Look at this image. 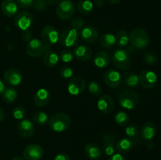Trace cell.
Listing matches in <instances>:
<instances>
[{"mask_svg":"<svg viewBox=\"0 0 161 160\" xmlns=\"http://www.w3.org/2000/svg\"><path fill=\"white\" fill-rule=\"evenodd\" d=\"M17 96H18L17 91L13 87L5 88L4 91H3V93H2L3 100L7 104H10L15 101Z\"/></svg>","mask_w":161,"mask_h":160,"instance_id":"cell-29","label":"cell"},{"mask_svg":"<svg viewBox=\"0 0 161 160\" xmlns=\"http://www.w3.org/2000/svg\"><path fill=\"white\" fill-rule=\"evenodd\" d=\"M60 58H61V60L63 62L70 63L71 61H72L74 58L73 52L71 51L70 50L65 49V50L61 51V54H60Z\"/></svg>","mask_w":161,"mask_h":160,"instance_id":"cell-37","label":"cell"},{"mask_svg":"<svg viewBox=\"0 0 161 160\" xmlns=\"http://www.w3.org/2000/svg\"><path fill=\"white\" fill-rule=\"evenodd\" d=\"M71 123L70 117L63 112L55 113L48 120L49 127L57 133H62L67 130L70 127Z\"/></svg>","mask_w":161,"mask_h":160,"instance_id":"cell-2","label":"cell"},{"mask_svg":"<svg viewBox=\"0 0 161 160\" xmlns=\"http://www.w3.org/2000/svg\"><path fill=\"white\" fill-rule=\"evenodd\" d=\"M107 1L111 4H118V3H120L121 0H107Z\"/></svg>","mask_w":161,"mask_h":160,"instance_id":"cell-50","label":"cell"},{"mask_svg":"<svg viewBox=\"0 0 161 160\" xmlns=\"http://www.w3.org/2000/svg\"><path fill=\"white\" fill-rule=\"evenodd\" d=\"M26 115V111L21 106H17L13 110V116L17 120H22Z\"/></svg>","mask_w":161,"mask_h":160,"instance_id":"cell-36","label":"cell"},{"mask_svg":"<svg viewBox=\"0 0 161 160\" xmlns=\"http://www.w3.org/2000/svg\"><path fill=\"white\" fill-rule=\"evenodd\" d=\"M139 102V96L133 90H125L119 97V103L122 108L131 110L136 108Z\"/></svg>","mask_w":161,"mask_h":160,"instance_id":"cell-6","label":"cell"},{"mask_svg":"<svg viewBox=\"0 0 161 160\" xmlns=\"http://www.w3.org/2000/svg\"><path fill=\"white\" fill-rule=\"evenodd\" d=\"M32 6L36 10L39 11V12H42V11H44L47 9V0H34Z\"/></svg>","mask_w":161,"mask_h":160,"instance_id":"cell-39","label":"cell"},{"mask_svg":"<svg viewBox=\"0 0 161 160\" xmlns=\"http://www.w3.org/2000/svg\"><path fill=\"white\" fill-rule=\"evenodd\" d=\"M3 13L7 17H14L18 12V5L15 0H3L1 6Z\"/></svg>","mask_w":161,"mask_h":160,"instance_id":"cell-21","label":"cell"},{"mask_svg":"<svg viewBox=\"0 0 161 160\" xmlns=\"http://www.w3.org/2000/svg\"><path fill=\"white\" fill-rule=\"evenodd\" d=\"M116 44L121 49H124L128 45L130 42V38H129V35L127 34V31L125 30H120L116 33Z\"/></svg>","mask_w":161,"mask_h":160,"instance_id":"cell-31","label":"cell"},{"mask_svg":"<svg viewBox=\"0 0 161 160\" xmlns=\"http://www.w3.org/2000/svg\"><path fill=\"white\" fill-rule=\"evenodd\" d=\"M50 93L45 88H41L36 91L34 97V103L38 108L45 107L50 102Z\"/></svg>","mask_w":161,"mask_h":160,"instance_id":"cell-17","label":"cell"},{"mask_svg":"<svg viewBox=\"0 0 161 160\" xmlns=\"http://www.w3.org/2000/svg\"><path fill=\"white\" fill-rule=\"evenodd\" d=\"M12 160H24V158H22V157L17 156V157H14V158H12Z\"/></svg>","mask_w":161,"mask_h":160,"instance_id":"cell-51","label":"cell"},{"mask_svg":"<svg viewBox=\"0 0 161 160\" xmlns=\"http://www.w3.org/2000/svg\"><path fill=\"white\" fill-rule=\"evenodd\" d=\"M84 154L89 159L97 160L102 156V151L95 143H88L85 145Z\"/></svg>","mask_w":161,"mask_h":160,"instance_id":"cell-22","label":"cell"},{"mask_svg":"<svg viewBox=\"0 0 161 160\" xmlns=\"http://www.w3.org/2000/svg\"><path fill=\"white\" fill-rule=\"evenodd\" d=\"M124 83L127 87L135 88L139 85L138 75L135 72H128L124 75Z\"/></svg>","mask_w":161,"mask_h":160,"instance_id":"cell-32","label":"cell"},{"mask_svg":"<svg viewBox=\"0 0 161 160\" xmlns=\"http://www.w3.org/2000/svg\"><path fill=\"white\" fill-rule=\"evenodd\" d=\"M60 75H61V76L63 78L68 79V78H70L72 76V75H73V70L69 66H64L60 70Z\"/></svg>","mask_w":161,"mask_h":160,"instance_id":"cell-40","label":"cell"},{"mask_svg":"<svg viewBox=\"0 0 161 160\" xmlns=\"http://www.w3.org/2000/svg\"><path fill=\"white\" fill-rule=\"evenodd\" d=\"M94 4L97 6V7H102L105 5V0H94Z\"/></svg>","mask_w":161,"mask_h":160,"instance_id":"cell-46","label":"cell"},{"mask_svg":"<svg viewBox=\"0 0 161 160\" xmlns=\"http://www.w3.org/2000/svg\"><path fill=\"white\" fill-rule=\"evenodd\" d=\"M42 61L47 67H53L58 64L59 61V56L54 51L49 50L44 53Z\"/></svg>","mask_w":161,"mask_h":160,"instance_id":"cell-26","label":"cell"},{"mask_svg":"<svg viewBox=\"0 0 161 160\" xmlns=\"http://www.w3.org/2000/svg\"><path fill=\"white\" fill-rule=\"evenodd\" d=\"M21 35L24 41H25V42H29L30 40H31V39L32 38V32L30 30H27V31H22Z\"/></svg>","mask_w":161,"mask_h":160,"instance_id":"cell-43","label":"cell"},{"mask_svg":"<svg viewBox=\"0 0 161 160\" xmlns=\"http://www.w3.org/2000/svg\"><path fill=\"white\" fill-rule=\"evenodd\" d=\"M157 125L153 121L145 122L140 130V136L146 141H150L155 137L157 134Z\"/></svg>","mask_w":161,"mask_h":160,"instance_id":"cell-16","label":"cell"},{"mask_svg":"<svg viewBox=\"0 0 161 160\" xmlns=\"http://www.w3.org/2000/svg\"><path fill=\"white\" fill-rule=\"evenodd\" d=\"M17 133L24 138H30L34 135L35 127L32 122L29 119H24L17 124Z\"/></svg>","mask_w":161,"mask_h":160,"instance_id":"cell-15","label":"cell"},{"mask_svg":"<svg viewBox=\"0 0 161 160\" xmlns=\"http://www.w3.org/2000/svg\"><path fill=\"white\" fill-rule=\"evenodd\" d=\"M97 108L104 114H108L114 108V101L108 95H102L97 100Z\"/></svg>","mask_w":161,"mask_h":160,"instance_id":"cell-20","label":"cell"},{"mask_svg":"<svg viewBox=\"0 0 161 160\" xmlns=\"http://www.w3.org/2000/svg\"><path fill=\"white\" fill-rule=\"evenodd\" d=\"M100 44L105 48H111L116 43V35L112 33H106L102 35L99 39Z\"/></svg>","mask_w":161,"mask_h":160,"instance_id":"cell-30","label":"cell"},{"mask_svg":"<svg viewBox=\"0 0 161 160\" xmlns=\"http://www.w3.org/2000/svg\"><path fill=\"white\" fill-rule=\"evenodd\" d=\"M103 80L107 86L112 88L119 86L123 81L120 73L114 69H109L106 71L104 74Z\"/></svg>","mask_w":161,"mask_h":160,"instance_id":"cell-14","label":"cell"},{"mask_svg":"<svg viewBox=\"0 0 161 160\" xmlns=\"http://www.w3.org/2000/svg\"><path fill=\"white\" fill-rule=\"evenodd\" d=\"M88 90L91 93V94H92L93 96H95V97L101 96L102 93V89L101 85L96 81H93V80L90 82L89 84H88Z\"/></svg>","mask_w":161,"mask_h":160,"instance_id":"cell-35","label":"cell"},{"mask_svg":"<svg viewBox=\"0 0 161 160\" xmlns=\"http://www.w3.org/2000/svg\"><path fill=\"white\" fill-rule=\"evenodd\" d=\"M53 160H71V158L68 154L61 152V153L58 154L56 156L54 157Z\"/></svg>","mask_w":161,"mask_h":160,"instance_id":"cell-44","label":"cell"},{"mask_svg":"<svg viewBox=\"0 0 161 160\" xmlns=\"http://www.w3.org/2000/svg\"><path fill=\"white\" fill-rule=\"evenodd\" d=\"M157 56L153 52H147V53H145L144 61L147 64H149V65L155 64L157 62Z\"/></svg>","mask_w":161,"mask_h":160,"instance_id":"cell-41","label":"cell"},{"mask_svg":"<svg viewBox=\"0 0 161 160\" xmlns=\"http://www.w3.org/2000/svg\"><path fill=\"white\" fill-rule=\"evenodd\" d=\"M110 56L105 52H98L94 57V64L98 68H105L110 64Z\"/></svg>","mask_w":161,"mask_h":160,"instance_id":"cell-24","label":"cell"},{"mask_svg":"<svg viewBox=\"0 0 161 160\" xmlns=\"http://www.w3.org/2000/svg\"><path fill=\"white\" fill-rule=\"evenodd\" d=\"M130 42L134 48L143 50L149 44V35L147 31L142 28H136L130 32Z\"/></svg>","mask_w":161,"mask_h":160,"instance_id":"cell-3","label":"cell"},{"mask_svg":"<svg viewBox=\"0 0 161 160\" xmlns=\"http://www.w3.org/2000/svg\"><path fill=\"white\" fill-rule=\"evenodd\" d=\"M86 88V80L80 76H74L68 84V91L71 95L78 96L83 93Z\"/></svg>","mask_w":161,"mask_h":160,"instance_id":"cell-11","label":"cell"},{"mask_svg":"<svg viewBox=\"0 0 161 160\" xmlns=\"http://www.w3.org/2000/svg\"><path fill=\"white\" fill-rule=\"evenodd\" d=\"M75 10V4L71 0H62L57 6L56 14L61 20H67L72 18Z\"/></svg>","mask_w":161,"mask_h":160,"instance_id":"cell-7","label":"cell"},{"mask_svg":"<svg viewBox=\"0 0 161 160\" xmlns=\"http://www.w3.org/2000/svg\"><path fill=\"white\" fill-rule=\"evenodd\" d=\"M22 155L25 160H40L43 156L44 151L39 144H32L25 147Z\"/></svg>","mask_w":161,"mask_h":160,"instance_id":"cell-9","label":"cell"},{"mask_svg":"<svg viewBox=\"0 0 161 160\" xmlns=\"http://www.w3.org/2000/svg\"><path fill=\"white\" fill-rule=\"evenodd\" d=\"M80 31L70 28L65 29L59 35V42L61 45L66 48H72L75 46L79 42Z\"/></svg>","mask_w":161,"mask_h":160,"instance_id":"cell-5","label":"cell"},{"mask_svg":"<svg viewBox=\"0 0 161 160\" xmlns=\"http://www.w3.org/2000/svg\"><path fill=\"white\" fill-rule=\"evenodd\" d=\"M59 35L58 30L54 27L50 26V25H47L45 28H43L41 32L42 40L50 46L59 41Z\"/></svg>","mask_w":161,"mask_h":160,"instance_id":"cell-12","label":"cell"},{"mask_svg":"<svg viewBox=\"0 0 161 160\" xmlns=\"http://www.w3.org/2000/svg\"><path fill=\"white\" fill-rule=\"evenodd\" d=\"M107 160H127L126 158L124 157V155H123L120 153H116L112 155L111 156L108 157V158Z\"/></svg>","mask_w":161,"mask_h":160,"instance_id":"cell-45","label":"cell"},{"mask_svg":"<svg viewBox=\"0 0 161 160\" xmlns=\"http://www.w3.org/2000/svg\"><path fill=\"white\" fill-rule=\"evenodd\" d=\"M126 135L129 139L131 140L134 142H136L138 139V133H139V130H138V125L135 123H128L126 125L125 130Z\"/></svg>","mask_w":161,"mask_h":160,"instance_id":"cell-28","label":"cell"},{"mask_svg":"<svg viewBox=\"0 0 161 160\" xmlns=\"http://www.w3.org/2000/svg\"><path fill=\"white\" fill-rule=\"evenodd\" d=\"M80 35L84 42L94 43L98 39V31L94 27L87 26L80 30Z\"/></svg>","mask_w":161,"mask_h":160,"instance_id":"cell-19","label":"cell"},{"mask_svg":"<svg viewBox=\"0 0 161 160\" xmlns=\"http://www.w3.org/2000/svg\"><path fill=\"white\" fill-rule=\"evenodd\" d=\"M115 122L119 126H126L129 123L130 118L126 112L123 111H119L115 114Z\"/></svg>","mask_w":161,"mask_h":160,"instance_id":"cell-33","label":"cell"},{"mask_svg":"<svg viewBox=\"0 0 161 160\" xmlns=\"http://www.w3.org/2000/svg\"><path fill=\"white\" fill-rule=\"evenodd\" d=\"M5 88H6V86H5L4 83H3L2 80H0V95H2V93H3V91H4Z\"/></svg>","mask_w":161,"mask_h":160,"instance_id":"cell-48","label":"cell"},{"mask_svg":"<svg viewBox=\"0 0 161 160\" xmlns=\"http://www.w3.org/2000/svg\"><path fill=\"white\" fill-rule=\"evenodd\" d=\"M3 79L6 84L11 86H17L22 83L23 75L17 68H9L4 73Z\"/></svg>","mask_w":161,"mask_h":160,"instance_id":"cell-13","label":"cell"},{"mask_svg":"<svg viewBox=\"0 0 161 160\" xmlns=\"http://www.w3.org/2000/svg\"><path fill=\"white\" fill-rule=\"evenodd\" d=\"M76 8L80 13L88 15L94 10V5L91 0H81L77 3Z\"/></svg>","mask_w":161,"mask_h":160,"instance_id":"cell-27","label":"cell"},{"mask_svg":"<svg viewBox=\"0 0 161 160\" xmlns=\"http://www.w3.org/2000/svg\"><path fill=\"white\" fill-rule=\"evenodd\" d=\"M50 45L44 42L42 39H33L28 42L26 45V53L29 56L33 58L39 57L50 50Z\"/></svg>","mask_w":161,"mask_h":160,"instance_id":"cell-4","label":"cell"},{"mask_svg":"<svg viewBox=\"0 0 161 160\" xmlns=\"http://www.w3.org/2000/svg\"><path fill=\"white\" fill-rule=\"evenodd\" d=\"M133 46H129L127 48L118 49L113 53L112 56V61L115 67L120 70H126L128 68L131 63L130 53L133 51Z\"/></svg>","mask_w":161,"mask_h":160,"instance_id":"cell-1","label":"cell"},{"mask_svg":"<svg viewBox=\"0 0 161 160\" xmlns=\"http://www.w3.org/2000/svg\"><path fill=\"white\" fill-rule=\"evenodd\" d=\"M17 5L20 6L23 9H28L31 6H32L34 0H17Z\"/></svg>","mask_w":161,"mask_h":160,"instance_id":"cell-42","label":"cell"},{"mask_svg":"<svg viewBox=\"0 0 161 160\" xmlns=\"http://www.w3.org/2000/svg\"><path fill=\"white\" fill-rule=\"evenodd\" d=\"M83 25H84V20H83V18L80 17H77L72 20L71 28L80 31L83 28Z\"/></svg>","mask_w":161,"mask_h":160,"instance_id":"cell-38","label":"cell"},{"mask_svg":"<svg viewBox=\"0 0 161 160\" xmlns=\"http://www.w3.org/2000/svg\"><path fill=\"white\" fill-rule=\"evenodd\" d=\"M73 54L74 56H75L78 61L85 62V61H89V60L92 57L93 51L89 46H87V45H80L74 49Z\"/></svg>","mask_w":161,"mask_h":160,"instance_id":"cell-18","label":"cell"},{"mask_svg":"<svg viewBox=\"0 0 161 160\" xmlns=\"http://www.w3.org/2000/svg\"><path fill=\"white\" fill-rule=\"evenodd\" d=\"M33 120L39 125H45L48 122L49 116L44 111H38L33 115Z\"/></svg>","mask_w":161,"mask_h":160,"instance_id":"cell-34","label":"cell"},{"mask_svg":"<svg viewBox=\"0 0 161 160\" xmlns=\"http://www.w3.org/2000/svg\"><path fill=\"white\" fill-rule=\"evenodd\" d=\"M4 119H5V113L4 111H3V110L0 108V122H3Z\"/></svg>","mask_w":161,"mask_h":160,"instance_id":"cell-49","label":"cell"},{"mask_svg":"<svg viewBox=\"0 0 161 160\" xmlns=\"http://www.w3.org/2000/svg\"><path fill=\"white\" fill-rule=\"evenodd\" d=\"M14 24L15 26L22 31L29 30L33 24L32 15L27 11H21L15 16Z\"/></svg>","mask_w":161,"mask_h":160,"instance_id":"cell-8","label":"cell"},{"mask_svg":"<svg viewBox=\"0 0 161 160\" xmlns=\"http://www.w3.org/2000/svg\"><path fill=\"white\" fill-rule=\"evenodd\" d=\"M133 141L128 137L121 138L116 142V149L120 154H126L130 152L133 148Z\"/></svg>","mask_w":161,"mask_h":160,"instance_id":"cell-25","label":"cell"},{"mask_svg":"<svg viewBox=\"0 0 161 160\" xmlns=\"http://www.w3.org/2000/svg\"><path fill=\"white\" fill-rule=\"evenodd\" d=\"M116 138L112 135H105L103 136V152L108 156L113 155L116 150Z\"/></svg>","mask_w":161,"mask_h":160,"instance_id":"cell-23","label":"cell"},{"mask_svg":"<svg viewBox=\"0 0 161 160\" xmlns=\"http://www.w3.org/2000/svg\"><path fill=\"white\" fill-rule=\"evenodd\" d=\"M139 84L146 89H152L155 87L157 83V75L153 71L143 70L140 72Z\"/></svg>","mask_w":161,"mask_h":160,"instance_id":"cell-10","label":"cell"},{"mask_svg":"<svg viewBox=\"0 0 161 160\" xmlns=\"http://www.w3.org/2000/svg\"><path fill=\"white\" fill-rule=\"evenodd\" d=\"M60 2H61V0H47V4H50V5H51V6H55V5H58Z\"/></svg>","mask_w":161,"mask_h":160,"instance_id":"cell-47","label":"cell"}]
</instances>
